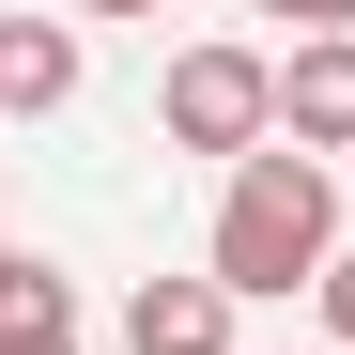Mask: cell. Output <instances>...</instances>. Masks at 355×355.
Masks as SVG:
<instances>
[{"label": "cell", "mask_w": 355, "mask_h": 355, "mask_svg": "<svg viewBox=\"0 0 355 355\" xmlns=\"http://www.w3.org/2000/svg\"><path fill=\"white\" fill-rule=\"evenodd\" d=\"M155 124H170V155H232V170H248V155L278 139V62H263V46H232V31L170 46V78H155Z\"/></svg>", "instance_id": "obj_2"}, {"label": "cell", "mask_w": 355, "mask_h": 355, "mask_svg": "<svg viewBox=\"0 0 355 355\" xmlns=\"http://www.w3.org/2000/svg\"><path fill=\"white\" fill-rule=\"evenodd\" d=\"M324 263H340V186H324V155L263 139V155H248V170L216 186L201 278L232 293V309H263V293H324Z\"/></svg>", "instance_id": "obj_1"}, {"label": "cell", "mask_w": 355, "mask_h": 355, "mask_svg": "<svg viewBox=\"0 0 355 355\" xmlns=\"http://www.w3.org/2000/svg\"><path fill=\"white\" fill-rule=\"evenodd\" d=\"M124 355H232V293L216 278H139L124 293Z\"/></svg>", "instance_id": "obj_5"}, {"label": "cell", "mask_w": 355, "mask_h": 355, "mask_svg": "<svg viewBox=\"0 0 355 355\" xmlns=\"http://www.w3.org/2000/svg\"><path fill=\"white\" fill-rule=\"evenodd\" d=\"M0 355H93L78 293H62V278H31V309H0Z\"/></svg>", "instance_id": "obj_6"}, {"label": "cell", "mask_w": 355, "mask_h": 355, "mask_svg": "<svg viewBox=\"0 0 355 355\" xmlns=\"http://www.w3.org/2000/svg\"><path fill=\"white\" fill-rule=\"evenodd\" d=\"M278 139L293 155H355V31L278 46Z\"/></svg>", "instance_id": "obj_3"}, {"label": "cell", "mask_w": 355, "mask_h": 355, "mask_svg": "<svg viewBox=\"0 0 355 355\" xmlns=\"http://www.w3.org/2000/svg\"><path fill=\"white\" fill-rule=\"evenodd\" d=\"M309 309H324V340H340V355H355V248H340V263H324V293H309Z\"/></svg>", "instance_id": "obj_7"}, {"label": "cell", "mask_w": 355, "mask_h": 355, "mask_svg": "<svg viewBox=\"0 0 355 355\" xmlns=\"http://www.w3.org/2000/svg\"><path fill=\"white\" fill-rule=\"evenodd\" d=\"M31 278H46V263H31V248H0V309H31Z\"/></svg>", "instance_id": "obj_9"}, {"label": "cell", "mask_w": 355, "mask_h": 355, "mask_svg": "<svg viewBox=\"0 0 355 355\" xmlns=\"http://www.w3.org/2000/svg\"><path fill=\"white\" fill-rule=\"evenodd\" d=\"M78 16H170V0H78Z\"/></svg>", "instance_id": "obj_10"}, {"label": "cell", "mask_w": 355, "mask_h": 355, "mask_svg": "<svg viewBox=\"0 0 355 355\" xmlns=\"http://www.w3.org/2000/svg\"><path fill=\"white\" fill-rule=\"evenodd\" d=\"M263 16H278L293 46H309V31H355V0H263Z\"/></svg>", "instance_id": "obj_8"}, {"label": "cell", "mask_w": 355, "mask_h": 355, "mask_svg": "<svg viewBox=\"0 0 355 355\" xmlns=\"http://www.w3.org/2000/svg\"><path fill=\"white\" fill-rule=\"evenodd\" d=\"M78 78H93V46H78L62 16H0V124H46V108H78Z\"/></svg>", "instance_id": "obj_4"}]
</instances>
